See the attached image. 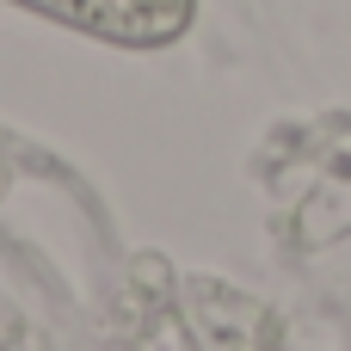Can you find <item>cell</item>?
Wrapping results in <instances>:
<instances>
[{
	"label": "cell",
	"instance_id": "6da1fadb",
	"mask_svg": "<svg viewBox=\"0 0 351 351\" xmlns=\"http://www.w3.org/2000/svg\"><path fill=\"white\" fill-rule=\"evenodd\" d=\"M25 6L62 25H80V31L123 37V43H167L191 19V0H25Z\"/></svg>",
	"mask_w": 351,
	"mask_h": 351
}]
</instances>
